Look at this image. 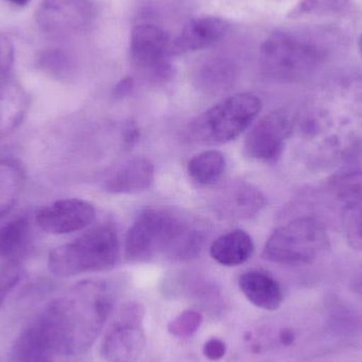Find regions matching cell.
Listing matches in <instances>:
<instances>
[{
  "label": "cell",
  "mask_w": 362,
  "mask_h": 362,
  "mask_svg": "<svg viewBox=\"0 0 362 362\" xmlns=\"http://www.w3.org/2000/svg\"><path fill=\"white\" fill-rule=\"evenodd\" d=\"M342 227L349 246L362 251V202L344 206Z\"/></svg>",
  "instance_id": "cell-23"
},
{
  "label": "cell",
  "mask_w": 362,
  "mask_h": 362,
  "mask_svg": "<svg viewBox=\"0 0 362 362\" xmlns=\"http://www.w3.org/2000/svg\"><path fill=\"white\" fill-rule=\"evenodd\" d=\"M325 57L327 49L318 42L285 31L270 34L259 51L263 71L270 78L288 82L314 74Z\"/></svg>",
  "instance_id": "cell-4"
},
{
  "label": "cell",
  "mask_w": 362,
  "mask_h": 362,
  "mask_svg": "<svg viewBox=\"0 0 362 362\" xmlns=\"http://www.w3.org/2000/svg\"><path fill=\"white\" fill-rule=\"evenodd\" d=\"M293 132V122L285 110L269 112L249 132L245 141L247 156L270 163L276 160Z\"/></svg>",
  "instance_id": "cell-9"
},
{
  "label": "cell",
  "mask_w": 362,
  "mask_h": 362,
  "mask_svg": "<svg viewBox=\"0 0 362 362\" xmlns=\"http://www.w3.org/2000/svg\"><path fill=\"white\" fill-rule=\"evenodd\" d=\"M112 304L105 283L86 281L52 300L35 322L55 354L76 356L95 344L110 316Z\"/></svg>",
  "instance_id": "cell-1"
},
{
  "label": "cell",
  "mask_w": 362,
  "mask_h": 362,
  "mask_svg": "<svg viewBox=\"0 0 362 362\" xmlns=\"http://www.w3.org/2000/svg\"><path fill=\"white\" fill-rule=\"evenodd\" d=\"M29 104V97L18 83L8 76L0 80V140L21 127Z\"/></svg>",
  "instance_id": "cell-14"
},
{
  "label": "cell",
  "mask_w": 362,
  "mask_h": 362,
  "mask_svg": "<svg viewBox=\"0 0 362 362\" xmlns=\"http://www.w3.org/2000/svg\"><path fill=\"white\" fill-rule=\"evenodd\" d=\"M54 351L35 321L21 332L11 350L12 362H54Z\"/></svg>",
  "instance_id": "cell-16"
},
{
  "label": "cell",
  "mask_w": 362,
  "mask_h": 362,
  "mask_svg": "<svg viewBox=\"0 0 362 362\" xmlns=\"http://www.w3.org/2000/svg\"><path fill=\"white\" fill-rule=\"evenodd\" d=\"M140 137V131L135 122H129L125 125L123 131V141L127 146H132L138 141Z\"/></svg>",
  "instance_id": "cell-31"
},
{
  "label": "cell",
  "mask_w": 362,
  "mask_h": 362,
  "mask_svg": "<svg viewBox=\"0 0 362 362\" xmlns=\"http://www.w3.org/2000/svg\"><path fill=\"white\" fill-rule=\"evenodd\" d=\"M226 352H227V346L225 342L218 338H211L204 344V354L210 361H219L225 356Z\"/></svg>",
  "instance_id": "cell-29"
},
{
  "label": "cell",
  "mask_w": 362,
  "mask_h": 362,
  "mask_svg": "<svg viewBox=\"0 0 362 362\" xmlns=\"http://www.w3.org/2000/svg\"><path fill=\"white\" fill-rule=\"evenodd\" d=\"M355 291L362 297V274L357 278L356 282H355Z\"/></svg>",
  "instance_id": "cell-33"
},
{
  "label": "cell",
  "mask_w": 362,
  "mask_h": 362,
  "mask_svg": "<svg viewBox=\"0 0 362 362\" xmlns=\"http://www.w3.org/2000/svg\"><path fill=\"white\" fill-rule=\"evenodd\" d=\"M119 253L120 245L116 228L103 223L51 251L49 269L59 278L105 272L116 266Z\"/></svg>",
  "instance_id": "cell-3"
},
{
  "label": "cell",
  "mask_w": 362,
  "mask_h": 362,
  "mask_svg": "<svg viewBox=\"0 0 362 362\" xmlns=\"http://www.w3.org/2000/svg\"><path fill=\"white\" fill-rule=\"evenodd\" d=\"M225 156L218 151H204L195 155L187 165L192 180L199 185H210L216 182L225 173Z\"/></svg>",
  "instance_id": "cell-19"
},
{
  "label": "cell",
  "mask_w": 362,
  "mask_h": 362,
  "mask_svg": "<svg viewBox=\"0 0 362 362\" xmlns=\"http://www.w3.org/2000/svg\"><path fill=\"white\" fill-rule=\"evenodd\" d=\"M233 202L238 215H255L265 206L263 194L250 185H243L233 194Z\"/></svg>",
  "instance_id": "cell-24"
},
{
  "label": "cell",
  "mask_w": 362,
  "mask_h": 362,
  "mask_svg": "<svg viewBox=\"0 0 362 362\" xmlns=\"http://www.w3.org/2000/svg\"><path fill=\"white\" fill-rule=\"evenodd\" d=\"M233 69L226 63H213L202 72V85L209 90H221L231 83Z\"/></svg>",
  "instance_id": "cell-26"
},
{
  "label": "cell",
  "mask_w": 362,
  "mask_h": 362,
  "mask_svg": "<svg viewBox=\"0 0 362 362\" xmlns=\"http://www.w3.org/2000/svg\"><path fill=\"white\" fill-rule=\"evenodd\" d=\"M14 64V47L6 34L0 33V80L8 78Z\"/></svg>",
  "instance_id": "cell-28"
},
{
  "label": "cell",
  "mask_w": 362,
  "mask_h": 362,
  "mask_svg": "<svg viewBox=\"0 0 362 362\" xmlns=\"http://www.w3.org/2000/svg\"><path fill=\"white\" fill-rule=\"evenodd\" d=\"M144 308L137 302H129L119 308L106 331L101 354L107 362H136L146 348L144 327Z\"/></svg>",
  "instance_id": "cell-8"
},
{
  "label": "cell",
  "mask_w": 362,
  "mask_h": 362,
  "mask_svg": "<svg viewBox=\"0 0 362 362\" xmlns=\"http://www.w3.org/2000/svg\"><path fill=\"white\" fill-rule=\"evenodd\" d=\"M172 42L169 34L153 23H140L132 30L129 54L134 67L154 82L173 76Z\"/></svg>",
  "instance_id": "cell-7"
},
{
  "label": "cell",
  "mask_w": 362,
  "mask_h": 362,
  "mask_svg": "<svg viewBox=\"0 0 362 362\" xmlns=\"http://www.w3.org/2000/svg\"><path fill=\"white\" fill-rule=\"evenodd\" d=\"M350 0H300L289 12V18H299L314 13L339 12L346 8Z\"/></svg>",
  "instance_id": "cell-25"
},
{
  "label": "cell",
  "mask_w": 362,
  "mask_h": 362,
  "mask_svg": "<svg viewBox=\"0 0 362 362\" xmlns=\"http://www.w3.org/2000/svg\"><path fill=\"white\" fill-rule=\"evenodd\" d=\"M261 99L253 93H238L206 110L193 124L198 140L223 144L242 135L261 112Z\"/></svg>",
  "instance_id": "cell-6"
},
{
  "label": "cell",
  "mask_w": 362,
  "mask_h": 362,
  "mask_svg": "<svg viewBox=\"0 0 362 362\" xmlns=\"http://www.w3.org/2000/svg\"><path fill=\"white\" fill-rule=\"evenodd\" d=\"M23 276V262L0 257V308Z\"/></svg>",
  "instance_id": "cell-22"
},
{
  "label": "cell",
  "mask_w": 362,
  "mask_h": 362,
  "mask_svg": "<svg viewBox=\"0 0 362 362\" xmlns=\"http://www.w3.org/2000/svg\"><path fill=\"white\" fill-rule=\"evenodd\" d=\"M36 65L45 74L53 78H62L69 76L72 63L65 51L61 49H46L36 57Z\"/></svg>",
  "instance_id": "cell-21"
},
{
  "label": "cell",
  "mask_w": 362,
  "mask_h": 362,
  "mask_svg": "<svg viewBox=\"0 0 362 362\" xmlns=\"http://www.w3.org/2000/svg\"><path fill=\"white\" fill-rule=\"evenodd\" d=\"M358 50H359V53H361V55L362 57V33H361V37H359V40H358Z\"/></svg>",
  "instance_id": "cell-35"
},
{
  "label": "cell",
  "mask_w": 362,
  "mask_h": 362,
  "mask_svg": "<svg viewBox=\"0 0 362 362\" xmlns=\"http://www.w3.org/2000/svg\"><path fill=\"white\" fill-rule=\"evenodd\" d=\"M25 171L18 163L0 160V218L8 214L23 193Z\"/></svg>",
  "instance_id": "cell-18"
},
{
  "label": "cell",
  "mask_w": 362,
  "mask_h": 362,
  "mask_svg": "<svg viewBox=\"0 0 362 362\" xmlns=\"http://www.w3.org/2000/svg\"><path fill=\"white\" fill-rule=\"evenodd\" d=\"M229 28V21L218 16L192 19L172 42V55L176 57L208 48L223 40Z\"/></svg>",
  "instance_id": "cell-12"
},
{
  "label": "cell",
  "mask_w": 362,
  "mask_h": 362,
  "mask_svg": "<svg viewBox=\"0 0 362 362\" xmlns=\"http://www.w3.org/2000/svg\"><path fill=\"white\" fill-rule=\"evenodd\" d=\"M202 323V316L196 310H185L170 321L168 331L175 337L185 338L197 332Z\"/></svg>",
  "instance_id": "cell-27"
},
{
  "label": "cell",
  "mask_w": 362,
  "mask_h": 362,
  "mask_svg": "<svg viewBox=\"0 0 362 362\" xmlns=\"http://www.w3.org/2000/svg\"><path fill=\"white\" fill-rule=\"evenodd\" d=\"M95 218V209L80 198L57 200L40 209L35 215L38 227L54 235L74 233L88 227Z\"/></svg>",
  "instance_id": "cell-11"
},
{
  "label": "cell",
  "mask_w": 362,
  "mask_h": 362,
  "mask_svg": "<svg viewBox=\"0 0 362 362\" xmlns=\"http://www.w3.org/2000/svg\"><path fill=\"white\" fill-rule=\"evenodd\" d=\"M329 248L325 226L310 216H301L276 228L266 243L263 257L281 265L314 263Z\"/></svg>",
  "instance_id": "cell-5"
},
{
  "label": "cell",
  "mask_w": 362,
  "mask_h": 362,
  "mask_svg": "<svg viewBox=\"0 0 362 362\" xmlns=\"http://www.w3.org/2000/svg\"><path fill=\"white\" fill-rule=\"evenodd\" d=\"M331 185L336 198L344 206L362 202V172H349L336 176Z\"/></svg>",
  "instance_id": "cell-20"
},
{
  "label": "cell",
  "mask_w": 362,
  "mask_h": 362,
  "mask_svg": "<svg viewBox=\"0 0 362 362\" xmlns=\"http://www.w3.org/2000/svg\"><path fill=\"white\" fill-rule=\"evenodd\" d=\"M202 245V232L168 211L152 209L141 213L129 228L125 257L129 262H148L163 253L181 261L197 257Z\"/></svg>",
  "instance_id": "cell-2"
},
{
  "label": "cell",
  "mask_w": 362,
  "mask_h": 362,
  "mask_svg": "<svg viewBox=\"0 0 362 362\" xmlns=\"http://www.w3.org/2000/svg\"><path fill=\"white\" fill-rule=\"evenodd\" d=\"M155 169L150 159L134 157L115 168L103 181V189L110 194H136L152 185Z\"/></svg>",
  "instance_id": "cell-13"
},
{
  "label": "cell",
  "mask_w": 362,
  "mask_h": 362,
  "mask_svg": "<svg viewBox=\"0 0 362 362\" xmlns=\"http://www.w3.org/2000/svg\"><path fill=\"white\" fill-rule=\"evenodd\" d=\"M255 251L252 238L243 230H233L223 234L211 245V257L227 267L246 263Z\"/></svg>",
  "instance_id": "cell-17"
},
{
  "label": "cell",
  "mask_w": 362,
  "mask_h": 362,
  "mask_svg": "<svg viewBox=\"0 0 362 362\" xmlns=\"http://www.w3.org/2000/svg\"><path fill=\"white\" fill-rule=\"evenodd\" d=\"M296 340V333L291 329H283L279 332L278 341L281 346H293Z\"/></svg>",
  "instance_id": "cell-32"
},
{
  "label": "cell",
  "mask_w": 362,
  "mask_h": 362,
  "mask_svg": "<svg viewBox=\"0 0 362 362\" xmlns=\"http://www.w3.org/2000/svg\"><path fill=\"white\" fill-rule=\"evenodd\" d=\"M6 1L11 2L15 6H25L31 0H6Z\"/></svg>",
  "instance_id": "cell-34"
},
{
  "label": "cell",
  "mask_w": 362,
  "mask_h": 362,
  "mask_svg": "<svg viewBox=\"0 0 362 362\" xmlns=\"http://www.w3.org/2000/svg\"><path fill=\"white\" fill-rule=\"evenodd\" d=\"M238 285L247 300L261 310L274 312L282 305L284 295L281 285L267 274L255 270L246 272Z\"/></svg>",
  "instance_id": "cell-15"
},
{
  "label": "cell",
  "mask_w": 362,
  "mask_h": 362,
  "mask_svg": "<svg viewBox=\"0 0 362 362\" xmlns=\"http://www.w3.org/2000/svg\"><path fill=\"white\" fill-rule=\"evenodd\" d=\"M95 16L93 0H42L36 19L45 32L70 34L86 30Z\"/></svg>",
  "instance_id": "cell-10"
},
{
  "label": "cell",
  "mask_w": 362,
  "mask_h": 362,
  "mask_svg": "<svg viewBox=\"0 0 362 362\" xmlns=\"http://www.w3.org/2000/svg\"><path fill=\"white\" fill-rule=\"evenodd\" d=\"M134 88V80L131 76H125V78H121L116 86H115L114 97L116 99H122V98L127 97L129 93H132Z\"/></svg>",
  "instance_id": "cell-30"
}]
</instances>
